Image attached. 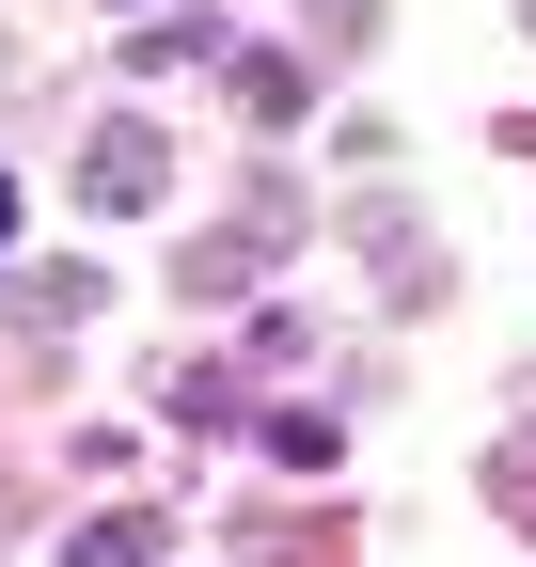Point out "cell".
Here are the masks:
<instances>
[{"mask_svg": "<svg viewBox=\"0 0 536 567\" xmlns=\"http://www.w3.org/2000/svg\"><path fill=\"white\" fill-rule=\"evenodd\" d=\"M63 567H158V520H143V505H126V520H80Z\"/></svg>", "mask_w": 536, "mask_h": 567, "instance_id": "7a4b0ae2", "label": "cell"}, {"mask_svg": "<svg viewBox=\"0 0 536 567\" xmlns=\"http://www.w3.org/2000/svg\"><path fill=\"white\" fill-rule=\"evenodd\" d=\"M80 189H95V205H158V126H111Z\"/></svg>", "mask_w": 536, "mask_h": 567, "instance_id": "6da1fadb", "label": "cell"}]
</instances>
